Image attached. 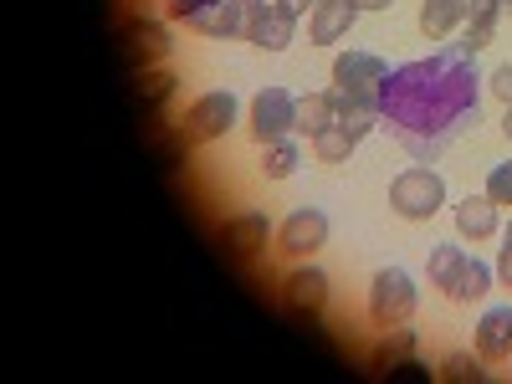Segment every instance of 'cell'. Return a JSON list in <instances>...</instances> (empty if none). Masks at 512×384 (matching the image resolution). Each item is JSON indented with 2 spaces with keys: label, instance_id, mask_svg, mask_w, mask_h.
I'll list each match as a JSON object with an SVG mask.
<instances>
[{
  "label": "cell",
  "instance_id": "24",
  "mask_svg": "<svg viewBox=\"0 0 512 384\" xmlns=\"http://www.w3.org/2000/svg\"><path fill=\"white\" fill-rule=\"evenodd\" d=\"M461 262H466V251H461V246H451V241H446V246H431V262H425V277H431V287L446 292V287L456 282Z\"/></svg>",
  "mask_w": 512,
  "mask_h": 384
},
{
  "label": "cell",
  "instance_id": "15",
  "mask_svg": "<svg viewBox=\"0 0 512 384\" xmlns=\"http://www.w3.org/2000/svg\"><path fill=\"white\" fill-rule=\"evenodd\" d=\"M497 210H502V205H492L487 190H482V195H466V200L456 205V231H461L466 241H487V236H497Z\"/></svg>",
  "mask_w": 512,
  "mask_h": 384
},
{
  "label": "cell",
  "instance_id": "6",
  "mask_svg": "<svg viewBox=\"0 0 512 384\" xmlns=\"http://www.w3.org/2000/svg\"><path fill=\"white\" fill-rule=\"evenodd\" d=\"M169 57V31L149 16H134V21H123L118 31V62L128 72H144V67H159Z\"/></svg>",
  "mask_w": 512,
  "mask_h": 384
},
{
  "label": "cell",
  "instance_id": "11",
  "mask_svg": "<svg viewBox=\"0 0 512 384\" xmlns=\"http://www.w3.org/2000/svg\"><path fill=\"white\" fill-rule=\"evenodd\" d=\"M267 241H272V221L262 216V210H241V216H231L221 226V246L231 256H241V262H246V256H256Z\"/></svg>",
  "mask_w": 512,
  "mask_h": 384
},
{
  "label": "cell",
  "instance_id": "12",
  "mask_svg": "<svg viewBox=\"0 0 512 384\" xmlns=\"http://www.w3.org/2000/svg\"><path fill=\"white\" fill-rule=\"evenodd\" d=\"M354 21H359L354 0H318L313 16H308V36L318 41V47H333V41H349Z\"/></svg>",
  "mask_w": 512,
  "mask_h": 384
},
{
  "label": "cell",
  "instance_id": "28",
  "mask_svg": "<svg viewBox=\"0 0 512 384\" xmlns=\"http://www.w3.org/2000/svg\"><path fill=\"white\" fill-rule=\"evenodd\" d=\"M487 88H492V93H497L502 103H512V62H502V67H497V72L487 77Z\"/></svg>",
  "mask_w": 512,
  "mask_h": 384
},
{
  "label": "cell",
  "instance_id": "7",
  "mask_svg": "<svg viewBox=\"0 0 512 384\" xmlns=\"http://www.w3.org/2000/svg\"><path fill=\"white\" fill-rule=\"evenodd\" d=\"M297 128V98L287 88H262L251 98V134L256 144H277Z\"/></svg>",
  "mask_w": 512,
  "mask_h": 384
},
{
  "label": "cell",
  "instance_id": "22",
  "mask_svg": "<svg viewBox=\"0 0 512 384\" xmlns=\"http://www.w3.org/2000/svg\"><path fill=\"white\" fill-rule=\"evenodd\" d=\"M134 98H139L149 113H159L169 98H175V72H164V67H144V72H139V88H134Z\"/></svg>",
  "mask_w": 512,
  "mask_h": 384
},
{
  "label": "cell",
  "instance_id": "25",
  "mask_svg": "<svg viewBox=\"0 0 512 384\" xmlns=\"http://www.w3.org/2000/svg\"><path fill=\"white\" fill-rule=\"evenodd\" d=\"M482 364H487L482 354H446L436 374H441L446 384H482V379H487V369H482Z\"/></svg>",
  "mask_w": 512,
  "mask_h": 384
},
{
  "label": "cell",
  "instance_id": "19",
  "mask_svg": "<svg viewBox=\"0 0 512 384\" xmlns=\"http://www.w3.org/2000/svg\"><path fill=\"white\" fill-rule=\"evenodd\" d=\"M492 267L487 262H477V256H466V262H461V272H456V282L446 287V297H451V303H482V297L492 292Z\"/></svg>",
  "mask_w": 512,
  "mask_h": 384
},
{
  "label": "cell",
  "instance_id": "20",
  "mask_svg": "<svg viewBox=\"0 0 512 384\" xmlns=\"http://www.w3.org/2000/svg\"><path fill=\"white\" fill-rule=\"evenodd\" d=\"M338 118V103H333V88L328 93H308V98H297V134H308L318 139L323 128Z\"/></svg>",
  "mask_w": 512,
  "mask_h": 384
},
{
  "label": "cell",
  "instance_id": "1",
  "mask_svg": "<svg viewBox=\"0 0 512 384\" xmlns=\"http://www.w3.org/2000/svg\"><path fill=\"white\" fill-rule=\"evenodd\" d=\"M477 103H482L477 57L461 41H451L436 57L405 62L384 77L379 123L390 128L410 159L436 164L466 134V123H477Z\"/></svg>",
  "mask_w": 512,
  "mask_h": 384
},
{
  "label": "cell",
  "instance_id": "5",
  "mask_svg": "<svg viewBox=\"0 0 512 384\" xmlns=\"http://www.w3.org/2000/svg\"><path fill=\"white\" fill-rule=\"evenodd\" d=\"M369 318L374 328H405L415 318V282L405 267H384L369 287Z\"/></svg>",
  "mask_w": 512,
  "mask_h": 384
},
{
  "label": "cell",
  "instance_id": "14",
  "mask_svg": "<svg viewBox=\"0 0 512 384\" xmlns=\"http://www.w3.org/2000/svg\"><path fill=\"white\" fill-rule=\"evenodd\" d=\"M190 31H200V36H241L246 31V0H210V6L190 21Z\"/></svg>",
  "mask_w": 512,
  "mask_h": 384
},
{
  "label": "cell",
  "instance_id": "27",
  "mask_svg": "<svg viewBox=\"0 0 512 384\" xmlns=\"http://www.w3.org/2000/svg\"><path fill=\"white\" fill-rule=\"evenodd\" d=\"M205 6H210V0H169V6H164V11H169V16H175V21H185V26H190V21H195V16H200Z\"/></svg>",
  "mask_w": 512,
  "mask_h": 384
},
{
  "label": "cell",
  "instance_id": "23",
  "mask_svg": "<svg viewBox=\"0 0 512 384\" xmlns=\"http://www.w3.org/2000/svg\"><path fill=\"white\" fill-rule=\"evenodd\" d=\"M303 164V149H297V139H277V144H262V175L267 180H287L292 169Z\"/></svg>",
  "mask_w": 512,
  "mask_h": 384
},
{
  "label": "cell",
  "instance_id": "33",
  "mask_svg": "<svg viewBox=\"0 0 512 384\" xmlns=\"http://www.w3.org/2000/svg\"><path fill=\"white\" fill-rule=\"evenodd\" d=\"M502 134L512 139V103H507V113H502Z\"/></svg>",
  "mask_w": 512,
  "mask_h": 384
},
{
  "label": "cell",
  "instance_id": "10",
  "mask_svg": "<svg viewBox=\"0 0 512 384\" xmlns=\"http://www.w3.org/2000/svg\"><path fill=\"white\" fill-rule=\"evenodd\" d=\"M328 241V216L323 210H292V216L277 226V246L287 256H313Z\"/></svg>",
  "mask_w": 512,
  "mask_h": 384
},
{
  "label": "cell",
  "instance_id": "35",
  "mask_svg": "<svg viewBox=\"0 0 512 384\" xmlns=\"http://www.w3.org/2000/svg\"><path fill=\"white\" fill-rule=\"evenodd\" d=\"M502 11H507V16H512V0H502Z\"/></svg>",
  "mask_w": 512,
  "mask_h": 384
},
{
  "label": "cell",
  "instance_id": "32",
  "mask_svg": "<svg viewBox=\"0 0 512 384\" xmlns=\"http://www.w3.org/2000/svg\"><path fill=\"white\" fill-rule=\"evenodd\" d=\"M354 6H359V11H390L395 0H354Z\"/></svg>",
  "mask_w": 512,
  "mask_h": 384
},
{
  "label": "cell",
  "instance_id": "4",
  "mask_svg": "<svg viewBox=\"0 0 512 384\" xmlns=\"http://www.w3.org/2000/svg\"><path fill=\"white\" fill-rule=\"evenodd\" d=\"M236 118H241V98H236L231 88H221V93H200V98L185 108L180 134H185L190 144H216V139H226L231 128H236Z\"/></svg>",
  "mask_w": 512,
  "mask_h": 384
},
{
  "label": "cell",
  "instance_id": "8",
  "mask_svg": "<svg viewBox=\"0 0 512 384\" xmlns=\"http://www.w3.org/2000/svg\"><path fill=\"white\" fill-rule=\"evenodd\" d=\"M241 41L262 52H287L292 47V16L277 11V0H246V31Z\"/></svg>",
  "mask_w": 512,
  "mask_h": 384
},
{
  "label": "cell",
  "instance_id": "16",
  "mask_svg": "<svg viewBox=\"0 0 512 384\" xmlns=\"http://www.w3.org/2000/svg\"><path fill=\"white\" fill-rule=\"evenodd\" d=\"M502 0H472V6H466V36H461V47L466 52H482V47H492V36H497V26H502Z\"/></svg>",
  "mask_w": 512,
  "mask_h": 384
},
{
  "label": "cell",
  "instance_id": "18",
  "mask_svg": "<svg viewBox=\"0 0 512 384\" xmlns=\"http://www.w3.org/2000/svg\"><path fill=\"white\" fill-rule=\"evenodd\" d=\"M410 354H415V333H410V328H384V338H379L374 354H369V374L390 379V369L405 364Z\"/></svg>",
  "mask_w": 512,
  "mask_h": 384
},
{
  "label": "cell",
  "instance_id": "17",
  "mask_svg": "<svg viewBox=\"0 0 512 384\" xmlns=\"http://www.w3.org/2000/svg\"><path fill=\"white\" fill-rule=\"evenodd\" d=\"M466 6H472V0H425L420 6V31L431 41H446L456 26H466Z\"/></svg>",
  "mask_w": 512,
  "mask_h": 384
},
{
  "label": "cell",
  "instance_id": "29",
  "mask_svg": "<svg viewBox=\"0 0 512 384\" xmlns=\"http://www.w3.org/2000/svg\"><path fill=\"white\" fill-rule=\"evenodd\" d=\"M390 379H431V369H425V364L410 354L405 364H395V369H390Z\"/></svg>",
  "mask_w": 512,
  "mask_h": 384
},
{
  "label": "cell",
  "instance_id": "2",
  "mask_svg": "<svg viewBox=\"0 0 512 384\" xmlns=\"http://www.w3.org/2000/svg\"><path fill=\"white\" fill-rule=\"evenodd\" d=\"M384 57L374 52H338L333 57V98L349 103V108H374L379 113V93H384Z\"/></svg>",
  "mask_w": 512,
  "mask_h": 384
},
{
  "label": "cell",
  "instance_id": "13",
  "mask_svg": "<svg viewBox=\"0 0 512 384\" xmlns=\"http://www.w3.org/2000/svg\"><path fill=\"white\" fill-rule=\"evenodd\" d=\"M477 354L487 364H507L512 359V308H487L477 323Z\"/></svg>",
  "mask_w": 512,
  "mask_h": 384
},
{
  "label": "cell",
  "instance_id": "9",
  "mask_svg": "<svg viewBox=\"0 0 512 384\" xmlns=\"http://www.w3.org/2000/svg\"><path fill=\"white\" fill-rule=\"evenodd\" d=\"M328 287L333 282H328L323 267H297V272L282 277V308L292 318H318L328 308Z\"/></svg>",
  "mask_w": 512,
  "mask_h": 384
},
{
  "label": "cell",
  "instance_id": "31",
  "mask_svg": "<svg viewBox=\"0 0 512 384\" xmlns=\"http://www.w3.org/2000/svg\"><path fill=\"white\" fill-rule=\"evenodd\" d=\"M497 282L502 287H512V241L502 246V256H497Z\"/></svg>",
  "mask_w": 512,
  "mask_h": 384
},
{
  "label": "cell",
  "instance_id": "30",
  "mask_svg": "<svg viewBox=\"0 0 512 384\" xmlns=\"http://www.w3.org/2000/svg\"><path fill=\"white\" fill-rule=\"evenodd\" d=\"M313 6H318V0H277V11H287L292 21L297 16H313Z\"/></svg>",
  "mask_w": 512,
  "mask_h": 384
},
{
  "label": "cell",
  "instance_id": "3",
  "mask_svg": "<svg viewBox=\"0 0 512 384\" xmlns=\"http://www.w3.org/2000/svg\"><path fill=\"white\" fill-rule=\"evenodd\" d=\"M441 205H446V180L431 164H410L390 180V210L405 221H431Z\"/></svg>",
  "mask_w": 512,
  "mask_h": 384
},
{
  "label": "cell",
  "instance_id": "34",
  "mask_svg": "<svg viewBox=\"0 0 512 384\" xmlns=\"http://www.w3.org/2000/svg\"><path fill=\"white\" fill-rule=\"evenodd\" d=\"M502 241H512V221H507V231H502Z\"/></svg>",
  "mask_w": 512,
  "mask_h": 384
},
{
  "label": "cell",
  "instance_id": "21",
  "mask_svg": "<svg viewBox=\"0 0 512 384\" xmlns=\"http://www.w3.org/2000/svg\"><path fill=\"white\" fill-rule=\"evenodd\" d=\"M354 144H359V134H354V128L349 123H328L323 128V134L313 139V154L323 159V164H349V154H354Z\"/></svg>",
  "mask_w": 512,
  "mask_h": 384
},
{
  "label": "cell",
  "instance_id": "26",
  "mask_svg": "<svg viewBox=\"0 0 512 384\" xmlns=\"http://www.w3.org/2000/svg\"><path fill=\"white\" fill-rule=\"evenodd\" d=\"M487 195H492V205H512V164H497L487 175Z\"/></svg>",
  "mask_w": 512,
  "mask_h": 384
}]
</instances>
